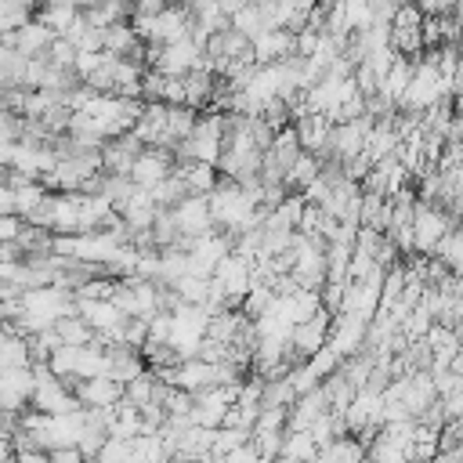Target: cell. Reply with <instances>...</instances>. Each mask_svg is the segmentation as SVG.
Returning <instances> with one entry per match:
<instances>
[{
  "mask_svg": "<svg viewBox=\"0 0 463 463\" xmlns=\"http://www.w3.org/2000/svg\"><path fill=\"white\" fill-rule=\"evenodd\" d=\"M76 315H80L94 333H109V329H123V326H127V315L116 307V300L76 297Z\"/></svg>",
  "mask_w": 463,
  "mask_h": 463,
  "instance_id": "ba28073f",
  "label": "cell"
},
{
  "mask_svg": "<svg viewBox=\"0 0 463 463\" xmlns=\"http://www.w3.org/2000/svg\"><path fill=\"white\" fill-rule=\"evenodd\" d=\"M72 394L87 409H112V405L123 402V383L112 380V376H87V380L72 383Z\"/></svg>",
  "mask_w": 463,
  "mask_h": 463,
  "instance_id": "52a82bcc",
  "label": "cell"
},
{
  "mask_svg": "<svg viewBox=\"0 0 463 463\" xmlns=\"http://www.w3.org/2000/svg\"><path fill=\"white\" fill-rule=\"evenodd\" d=\"M329 329H333V315H329L326 307H318L315 315H307L304 322L293 326L289 344H293L304 358H311V354H318V351L329 344Z\"/></svg>",
  "mask_w": 463,
  "mask_h": 463,
  "instance_id": "277c9868",
  "label": "cell"
},
{
  "mask_svg": "<svg viewBox=\"0 0 463 463\" xmlns=\"http://www.w3.org/2000/svg\"><path fill=\"white\" fill-rule=\"evenodd\" d=\"M174 170L184 177V184H188L192 195H210L217 188V181H221L217 166H210V163H177Z\"/></svg>",
  "mask_w": 463,
  "mask_h": 463,
  "instance_id": "7c38bea8",
  "label": "cell"
},
{
  "mask_svg": "<svg viewBox=\"0 0 463 463\" xmlns=\"http://www.w3.org/2000/svg\"><path fill=\"white\" fill-rule=\"evenodd\" d=\"M152 192V199H156V206H163V210H174L177 203H184L192 192H188V184H184V177L174 170V174H166L156 188H148Z\"/></svg>",
  "mask_w": 463,
  "mask_h": 463,
  "instance_id": "5bb4252c",
  "label": "cell"
},
{
  "mask_svg": "<svg viewBox=\"0 0 463 463\" xmlns=\"http://www.w3.org/2000/svg\"><path fill=\"white\" fill-rule=\"evenodd\" d=\"M174 217H177V228H181V235H184L188 242H195V239L217 232L213 213H210V199H206V195H188L184 203L174 206Z\"/></svg>",
  "mask_w": 463,
  "mask_h": 463,
  "instance_id": "3957f363",
  "label": "cell"
},
{
  "mask_svg": "<svg viewBox=\"0 0 463 463\" xmlns=\"http://www.w3.org/2000/svg\"><path fill=\"white\" fill-rule=\"evenodd\" d=\"M145 148H148V145H145L134 130L116 134V137H109V141L101 145V170H105V174H130L134 159H137Z\"/></svg>",
  "mask_w": 463,
  "mask_h": 463,
  "instance_id": "5b68a950",
  "label": "cell"
},
{
  "mask_svg": "<svg viewBox=\"0 0 463 463\" xmlns=\"http://www.w3.org/2000/svg\"><path fill=\"white\" fill-rule=\"evenodd\" d=\"M271 463H300V459H293V456H275Z\"/></svg>",
  "mask_w": 463,
  "mask_h": 463,
  "instance_id": "603a6c76",
  "label": "cell"
},
{
  "mask_svg": "<svg viewBox=\"0 0 463 463\" xmlns=\"http://www.w3.org/2000/svg\"><path fill=\"white\" fill-rule=\"evenodd\" d=\"M90 463H134L130 441H123V438H109V441L101 445V452H98Z\"/></svg>",
  "mask_w": 463,
  "mask_h": 463,
  "instance_id": "d6986e66",
  "label": "cell"
},
{
  "mask_svg": "<svg viewBox=\"0 0 463 463\" xmlns=\"http://www.w3.org/2000/svg\"><path fill=\"white\" fill-rule=\"evenodd\" d=\"M76 43L69 40V36H54L51 40V47H47V61L51 65H58V69H72L76 65Z\"/></svg>",
  "mask_w": 463,
  "mask_h": 463,
  "instance_id": "ac0fdd59",
  "label": "cell"
},
{
  "mask_svg": "<svg viewBox=\"0 0 463 463\" xmlns=\"http://www.w3.org/2000/svg\"><path fill=\"white\" fill-rule=\"evenodd\" d=\"M318 174H322V159H318L315 152H300V159L293 163V170H289V177H286V188L304 195V192L318 181Z\"/></svg>",
  "mask_w": 463,
  "mask_h": 463,
  "instance_id": "4fadbf2b",
  "label": "cell"
},
{
  "mask_svg": "<svg viewBox=\"0 0 463 463\" xmlns=\"http://www.w3.org/2000/svg\"><path fill=\"white\" fill-rule=\"evenodd\" d=\"M14 456H18V452H14L11 434H4V430H0V463H14Z\"/></svg>",
  "mask_w": 463,
  "mask_h": 463,
  "instance_id": "7402d4cb",
  "label": "cell"
},
{
  "mask_svg": "<svg viewBox=\"0 0 463 463\" xmlns=\"http://www.w3.org/2000/svg\"><path fill=\"white\" fill-rule=\"evenodd\" d=\"M22 228H25V217L4 213V217H0V242H14V239L22 235Z\"/></svg>",
  "mask_w": 463,
  "mask_h": 463,
  "instance_id": "ffe728a7",
  "label": "cell"
},
{
  "mask_svg": "<svg viewBox=\"0 0 463 463\" xmlns=\"http://www.w3.org/2000/svg\"><path fill=\"white\" fill-rule=\"evenodd\" d=\"M322 412H329V398H326V391H322V383L315 387V391H307V394H297V402L289 405V430H307Z\"/></svg>",
  "mask_w": 463,
  "mask_h": 463,
  "instance_id": "30bf717a",
  "label": "cell"
},
{
  "mask_svg": "<svg viewBox=\"0 0 463 463\" xmlns=\"http://www.w3.org/2000/svg\"><path fill=\"white\" fill-rule=\"evenodd\" d=\"M29 362H33L29 336H22L7 322H0V369H18V365H29Z\"/></svg>",
  "mask_w": 463,
  "mask_h": 463,
  "instance_id": "8fae6325",
  "label": "cell"
},
{
  "mask_svg": "<svg viewBox=\"0 0 463 463\" xmlns=\"http://www.w3.org/2000/svg\"><path fill=\"white\" fill-rule=\"evenodd\" d=\"M434 257H438L452 275H459V279H463V228H452V232L438 242Z\"/></svg>",
  "mask_w": 463,
  "mask_h": 463,
  "instance_id": "9a60e30c",
  "label": "cell"
},
{
  "mask_svg": "<svg viewBox=\"0 0 463 463\" xmlns=\"http://www.w3.org/2000/svg\"><path fill=\"white\" fill-rule=\"evenodd\" d=\"M4 213H14V188L7 181H0V217Z\"/></svg>",
  "mask_w": 463,
  "mask_h": 463,
  "instance_id": "44dd1931",
  "label": "cell"
},
{
  "mask_svg": "<svg viewBox=\"0 0 463 463\" xmlns=\"http://www.w3.org/2000/svg\"><path fill=\"white\" fill-rule=\"evenodd\" d=\"M58 33L54 29H47L43 22H36V18H29L25 25H18L14 33H7L4 40L11 43V47H18L25 58H36V54H43L47 47H51V40H54Z\"/></svg>",
  "mask_w": 463,
  "mask_h": 463,
  "instance_id": "9c48e42d",
  "label": "cell"
},
{
  "mask_svg": "<svg viewBox=\"0 0 463 463\" xmlns=\"http://www.w3.org/2000/svg\"><path fill=\"white\" fill-rule=\"evenodd\" d=\"M58 333H61V344H72V347L94 344V329H90L80 315H65V318L58 322Z\"/></svg>",
  "mask_w": 463,
  "mask_h": 463,
  "instance_id": "e0dca14e",
  "label": "cell"
},
{
  "mask_svg": "<svg viewBox=\"0 0 463 463\" xmlns=\"http://www.w3.org/2000/svg\"><path fill=\"white\" fill-rule=\"evenodd\" d=\"M210 286H213V289H221L232 304H242V297H246V293H250V286H253V260L232 250V253L213 268Z\"/></svg>",
  "mask_w": 463,
  "mask_h": 463,
  "instance_id": "7a4b0ae2",
  "label": "cell"
},
{
  "mask_svg": "<svg viewBox=\"0 0 463 463\" xmlns=\"http://www.w3.org/2000/svg\"><path fill=\"white\" fill-rule=\"evenodd\" d=\"M456 224H452V217L441 210V206H434V203H427V199H416V213H412V250L420 253V257H430L434 250H438V242L452 232Z\"/></svg>",
  "mask_w": 463,
  "mask_h": 463,
  "instance_id": "6da1fadb",
  "label": "cell"
},
{
  "mask_svg": "<svg viewBox=\"0 0 463 463\" xmlns=\"http://www.w3.org/2000/svg\"><path fill=\"white\" fill-rule=\"evenodd\" d=\"M174 166H177V159H174V152H166V148H145L137 159H134V166H130V181L137 184V188H156L166 174H174Z\"/></svg>",
  "mask_w": 463,
  "mask_h": 463,
  "instance_id": "8992f818",
  "label": "cell"
},
{
  "mask_svg": "<svg viewBox=\"0 0 463 463\" xmlns=\"http://www.w3.org/2000/svg\"><path fill=\"white\" fill-rule=\"evenodd\" d=\"M279 456H293L300 463H311L318 456V445H315V438L307 430H289L286 427V438H282V452Z\"/></svg>",
  "mask_w": 463,
  "mask_h": 463,
  "instance_id": "2e32d148",
  "label": "cell"
}]
</instances>
